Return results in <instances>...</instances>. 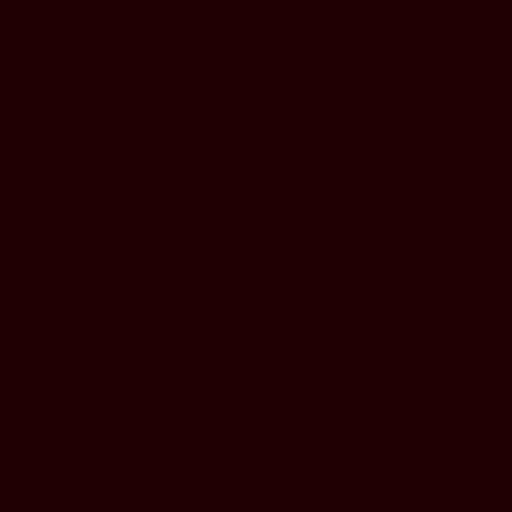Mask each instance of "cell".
Segmentation results:
<instances>
[]
</instances>
